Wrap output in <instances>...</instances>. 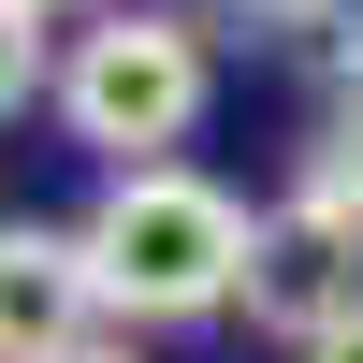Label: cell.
<instances>
[{
  "label": "cell",
  "instance_id": "277c9868",
  "mask_svg": "<svg viewBox=\"0 0 363 363\" xmlns=\"http://www.w3.org/2000/svg\"><path fill=\"white\" fill-rule=\"evenodd\" d=\"M349 306H363V247L320 218V203H277L262 247H247V320H262V335H291V349H320Z\"/></svg>",
  "mask_w": 363,
  "mask_h": 363
},
{
  "label": "cell",
  "instance_id": "52a82bcc",
  "mask_svg": "<svg viewBox=\"0 0 363 363\" xmlns=\"http://www.w3.org/2000/svg\"><path fill=\"white\" fill-rule=\"evenodd\" d=\"M291 363H363V306H349V320H335L320 349H291Z\"/></svg>",
  "mask_w": 363,
  "mask_h": 363
},
{
  "label": "cell",
  "instance_id": "7a4b0ae2",
  "mask_svg": "<svg viewBox=\"0 0 363 363\" xmlns=\"http://www.w3.org/2000/svg\"><path fill=\"white\" fill-rule=\"evenodd\" d=\"M58 116H73V145H102L116 174H160L174 145L203 131V29L189 15H102V29H73Z\"/></svg>",
  "mask_w": 363,
  "mask_h": 363
},
{
  "label": "cell",
  "instance_id": "8992f818",
  "mask_svg": "<svg viewBox=\"0 0 363 363\" xmlns=\"http://www.w3.org/2000/svg\"><path fill=\"white\" fill-rule=\"evenodd\" d=\"M44 15H29V0H0V116H29V102H44Z\"/></svg>",
  "mask_w": 363,
  "mask_h": 363
},
{
  "label": "cell",
  "instance_id": "ba28073f",
  "mask_svg": "<svg viewBox=\"0 0 363 363\" xmlns=\"http://www.w3.org/2000/svg\"><path fill=\"white\" fill-rule=\"evenodd\" d=\"M247 15H277V29H306V15H335V0H247Z\"/></svg>",
  "mask_w": 363,
  "mask_h": 363
},
{
  "label": "cell",
  "instance_id": "5b68a950",
  "mask_svg": "<svg viewBox=\"0 0 363 363\" xmlns=\"http://www.w3.org/2000/svg\"><path fill=\"white\" fill-rule=\"evenodd\" d=\"M291 203H320V218H335L349 247H363V102L335 116V145H320V160H306V189H291Z\"/></svg>",
  "mask_w": 363,
  "mask_h": 363
},
{
  "label": "cell",
  "instance_id": "30bf717a",
  "mask_svg": "<svg viewBox=\"0 0 363 363\" xmlns=\"http://www.w3.org/2000/svg\"><path fill=\"white\" fill-rule=\"evenodd\" d=\"M29 15H58V0H29Z\"/></svg>",
  "mask_w": 363,
  "mask_h": 363
},
{
  "label": "cell",
  "instance_id": "9c48e42d",
  "mask_svg": "<svg viewBox=\"0 0 363 363\" xmlns=\"http://www.w3.org/2000/svg\"><path fill=\"white\" fill-rule=\"evenodd\" d=\"M73 363H131V349H73Z\"/></svg>",
  "mask_w": 363,
  "mask_h": 363
},
{
  "label": "cell",
  "instance_id": "6da1fadb",
  "mask_svg": "<svg viewBox=\"0 0 363 363\" xmlns=\"http://www.w3.org/2000/svg\"><path fill=\"white\" fill-rule=\"evenodd\" d=\"M247 247L262 218L218 189V174L160 160V174H102L87 203V277H102L116 320H203V306H247Z\"/></svg>",
  "mask_w": 363,
  "mask_h": 363
},
{
  "label": "cell",
  "instance_id": "3957f363",
  "mask_svg": "<svg viewBox=\"0 0 363 363\" xmlns=\"http://www.w3.org/2000/svg\"><path fill=\"white\" fill-rule=\"evenodd\" d=\"M102 349V277H87V233L0 218V363H73Z\"/></svg>",
  "mask_w": 363,
  "mask_h": 363
}]
</instances>
